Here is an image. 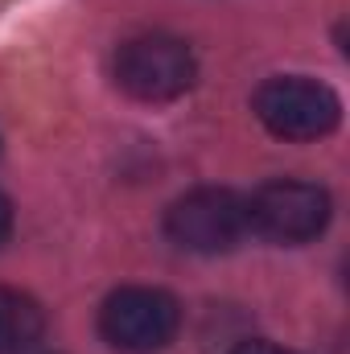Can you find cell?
<instances>
[{
	"instance_id": "cell-1",
	"label": "cell",
	"mask_w": 350,
	"mask_h": 354,
	"mask_svg": "<svg viewBox=\"0 0 350 354\" xmlns=\"http://www.w3.org/2000/svg\"><path fill=\"white\" fill-rule=\"evenodd\" d=\"M256 115L280 140H322L342 120V99L305 75H280L256 91Z\"/></svg>"
},
{
	"instance_id": "cell-2",
	"label": "cell",
	"mask_w": 350,
	"mask_h": 354,
	"mask_svg": "<svg viewBox=\"0 0 350 354\" xmlns=\"http://www.w3.org/2000/svg\"><path fill=\"white\" fill-rule=\"evenodd\" d=\"M194 79H198V62L190 46L165 33L132 37L116 54V83L140 103H169L194 87Z\"/></svg>"
},
{
	"instance_id": "cell-3",
	"label": "cell",
	"mask_w": 350,
	"mask_h": 354,
	"mask_svg": "<svg viewBox=\"0 0 350 354\" xmlns=\"http://www.w3.org/2000/svg\"><path fill=\"white\" fill-rule=\"evenodd\" d=\"M165 235L185 252H231L248 235V202L235 189H194L169 206Z\"/></svg>"
},
{
	"instance_id": "cell-4",
	"label": "cell",
	"mask_w": 350,
	"mask_h": 354,
	"mask_svg": "<svg viewBox=\"0 0 350 354\" xmlns=\"http://www.w3.org/2000/svg\"><path fill=\"white\" fill-rule=\"evenodd\" d=\"M177 326H181V309L161 288L132 284V288L111 292L99 309V334L116 351H132V354L161 351V346L174 342Z\"/></svg>"
},
{
	"instance_id": "cell-5",
	"label": "cell",
	"mask_w": 350,
	"mask_h": 354,
	"mask_svg": "<svg viewBox=\"0 0 350 354\" xmlns=\"http://www.w3.org/2000/svg\"><path fill=\"white\" fill-rule=\"evenodd\" d=\"M330 223V194L313 181H268L248 202V231L272 243H309Z\"/></svg>"
},
{
	"instance_id": "cell-6",
	"label": "cell",
	"mask_w": 350,
	"mask_h": 354,
	"mask_svg": "<svg viewBox=\"0 0 350 354\" xmlns=\"http://www.w3.org/2000/svg\"><path fill=\"white\" fill-rule=\"evenodd\" d=\"M46 330V313L29 292L0 288V354L29 351Z\"/></svg>"
},
{
	"instance_id": "cell-7",
	"label": "cell",
	"mask_w": 350,
	"mask_h": 354,
	"mask_svg": "<svg viewBox=\"0 0 350 354\" xmlns=\"http://www.w3.org/2000/svg\"><path fill=\"white\" fill-rule=\"evenodd\" d=\"M231 354H288V351H280V346H272V342H239Z\"/></svg>"
},
{
	"instance_id": "cell-8",
	"label": "cell",
	"mask_w": 350,
	"mask_h": 354,
	"mask_svg": "<svg viewBox=\"0 0 350 354\" xmlns=\"http://www.w3.org/2000/svg\"><path fill=\"white\" fill-rule=\"evenodd\" d=\"M8 231H12V206H8V198L0 194V243L8 239Z\"/></svg>"
}]
</instances>
